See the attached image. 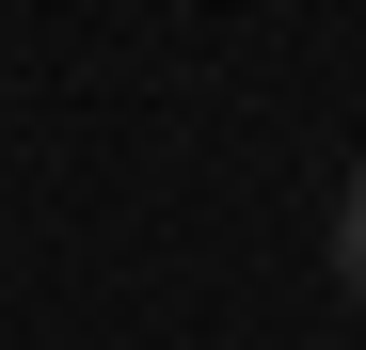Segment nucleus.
I'll list each match as a JSON object with an SVG mask.
<instances>
[{
  "label": "nucleus",
  "instance_id": "1",
  "mask_svg": "<svg viewBox=\"0 0 366 350\" xmlns=\"http://www.w3.org/2000/svg\"><path fill=\"white\" fill-rule=\"evenodd\" d=\"M335 271L366 286V175H350V207H335Z\"/></svg>",
  "mask_w": 366,
  "mask_h": 350
}]
</instances>
